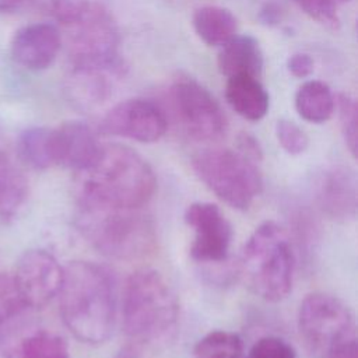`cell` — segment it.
Listing matches in <instances>:
<instances>
[{
  "mask_svg": "<svg viewBox=\"0 0 358 358\" xmlns=\"http://www.w3.org/2000/svg\"><path fill=\"white\" fill-rule=\"evenodd\" d=\"M192 165L201 182L236 210H248L262 192L257 162L238 150H204L193 158Z\"/></svg>",
  "mask_w": 358,
  "mask_h": 358,
  "instance_id": "cell-6",
  "label": "cell"
},
{
  "mask_svg": "<svg viewBox=\"0 0 358 358\" xmlns=\"http://www.w3.org/2000/svg\"><path fill=\"white\" fill-rule=\"evenodd\" d=\"M186 224L193 229L194 238L190 256L203 263H218L227 259L232 227L220 207L207 201L192 203L185 213Z\"/></svg>",
  "mask_w": 358,
  "mask_h": 358,
  "instance_id": "cell-13",
  "label": "cell"
},
{
  "mask_svg": "<svg viewBox=\"0 0 358 358\" xmlns=\"http://www.w3.org/2000/svg\"><path fill=\"white\" fill-rule=\"evenodd\" d=\"M11 278L25 308H42L57 296L63 267L49 252L32 249L18 259Z\"/></svg>",
  "mask_w": 358,
  "mask_h": 358,
  "instance_id": "cell-12",
  "label": "cell"
},
{
  "mask_svg": "<svg viewBox=\"0 0 358 358\" xmlns=\"http://www.w3.org/2000/svg\"><path fill=\"white\" fill-rule=\"evenodd\" d=\"M63 46V34L50 22H34L20 28L11 39L14 62L31 71L53 64Z\"/></svg>",
  "mask_w": 358,
  "mask_h": 358,
  "instance_id": "cell-14",
  "label": "cell"
},
{
  "mask_svg": "<svg viewBox=\"0 0 358 358\" xmlns=\"http://www.w3.org/2000/svg\"><path fill=\"white\" fill-rule=\"evenodd\" d=\"M56 165L76 172L85 169L96 157L101 143L92 127L80 120H69L53 127Z\"/></svg>",
  "mask_w": 358,
  "mask_h": 358,
  "instance_id": "cell-15",
  "label": "cell"
},
{
  "mask_svg": "<svg viewBox=\"0 0 358 358\" xmlns=\"http://www.w3.org/2000/svg\"><path fill=\"white\" fill-rule=\"evenodd\" d=\"M336 109L338 110L340 126L345 145L351 155L357 157L358 148V124H357V102L348 94H338L336 98Z\"/></svg>",
  "mask_w": 358,
  "mask_h": 358,
  "instance_id": "cell-25",
  "label": "cell"
},
{
  "mask_svg": "<svg viewBox=\"0 0 358 358\" xmlns=\"http://www.w3.org/2000/svg\"><path fill=\"white\" fill-rule=\"evenodd\" d=\"M288 71L296 78H306L315 70V62L308 53L296 52L287 59Z\"/></svg>",
  "mask_w": 358,
  "mask_h": 358,
  "instance_id": "cell-31",
  "label": "cell"
},
{
  "mask_svg": "<svg viewBox=\"0 0 358 358\" xmlns=\"http://www.w3.org/2000/svg\"><path fill=\"white\" fill-rule=\"evenodd\" d=\"M122 316L127 337L140 344H157L176 330L178 298L157 270L141 268L126 281Z\"/></svg>",
  "mask_w": 358,
  "mask_h": 358,
  "instance_id": "cell-3",
  "label": "cell"
},
{
  "mask_svg": "<svg viewBox=\"0 0 358 358\" xmlns=\"http://www.w3.org/2000/svg\"><path fill=\"white\" fill-rule=\"evenodd\" d=\"M298 329L308 351L316 358H327L357 341L351 310L338 298L324 292H313L301 302Z\"/></svg>",
  "mask_w": 358,
  "mask_h": 358,
  "instance_id": "cell-7",
  "label": "cell"
},
{
  "mask_svg": "<svg viewBox=\"0 0 358 358\" xmlns=\"http://www.w3.org/2000/svg\"><path fill=\"white\" fill-rule=\"evenodd\" d=\"M63 27L70 63H108L120 59L117 25L102 6L90 1Z\"/></svg>",
  "mask_w": 358,
  "mask_h": 358,
  "instance_id": "cell-8",
  "label": "cell"
},
{
  "mask_svg": "<svg viewBox=\"0 0 358 358\" xmlns=\"http://www.w3.org/2000/svg\"><path fill=\"white\" fill-rule=\"evenodd\" d=\"M171 1H178V3H186V1H194V0H171Z\"/></svg>",
  "mask_w": 358,
  "mask_h": 358,
  "instance_id": "cell-35",
  "label": "cell"
},
{
  "mask_svg": "<svg viewBox=\"0 0 358 358\" xmlns=\"http://www.w3.org/2000/svg\"><path fill=\"white\" fill-rule=\"evenodd\" d=\"M78 228L98 252L116 260L141 259L157 242L154 224L140 208L78 204Z\"/></svg>",
  "mask_w": 358,
  "mask_h": 358,
  "instance_id": "cell-4",
  "label": "cell"
},
{
  "mask_svg": "<svg viewBox=\"0 0 358 358\" xmlns=\"http://www.w3.org/2000/svg\"><path fill=\"white\" fill-rule=\"evenodd\" d=\"M241 274L246 287L262 299L278 302L291 292L294 253L282 227L266 221L253 231L242 252Z\"/></svg>",
  "mask_w": 358,
  "mask_h": 358,
  "instance_id": "cell-5",
  "label": "cell"
},
{
  "mask_svg": "<svg viewBox=\"0 0 358 358\" xmlns=\"http://www.w3.org/2000/svg\"><path fill=\"white\" fill-rule=\"evenodd\" d=\"M172 112L186 134L197 141H218L228 130L215 96L193 78H178L168 90Z\"/></svg>",
  "mask_w": 358,
  "mask_h": 358,
  "instance_id": "cell-9",
  "label": "cell"
},
{
  "mask_svg": "<svg viewBox=\"0 0 358 358\" xmlns=\"http://www.w3.org/2000/svg\"><path fill=\"white\" fill-rule=\"evenodd\" d=\"M28 0H0V11H15Z\"/></svg>",
  "mask_w": 358,
  "mask_h": 358,
  "instance_id": "cell-33",
  "label": "cell"
},
{
  "mask_svg": "<svg viewBox=\"0 0 358 358\" xmlns=\"http://www.w3.org/2000/svg\"><path fill=\"white\" fill-rule=\"evenodd\" d=\"M14 358H70V355L63 337L48 330H38L20 344Z\"/></svg>",
  "mask_w": 358,
  "mask_h": 358,
  "instance_id": "cell-24",
  "label": "cell"
},
{
  "mask_svg": "<svg viewBox=\"0 0 358 358\" xmlns=\"http://www.w3.org/2000/svg\"><path fill=\"white\" fill-rule=\"evenodd\" d=\"M275 137L282 150L291 155L305 152L309 145V137L305 130L288 119H280L275 123Z\"/></svg>",
  "mask_w": 358,
  "mask_h": 358,
  "instance_id": "cell-26",
  "label": "cell"
},
{
  "mask_svg": "<svg viewBox=\"0 0 358 358\" xmlns=\"http://www.w3.org/2000/svg\"><path fill=\"white\" fill-rule=\"evenodd\" d=\"M248 358H296V352L284 338L266 336L252 345Z\"/></svg>",
  "mask_w": 358,
  "mask_h": 358,
  "instance_id": "cell-29",
  "label": "cell"
},
{
  "mask_svg": "<svg viewBox=\"0 0 358 358\" xmlns=\"http://www.w3.org/2000/svg\"><path fill=\"white\" fill-rule=\"evenodd\" d=\"M192 25L206 45L218 48L231 41L238 31L235 15L228 8L215 4H203L196 8Z\"/></svg>",
  "mask_w": 358,
  "mask_h": 358,
  "instance_id": "cell-19",
  "label": "cell"
},
{
  "mask_svg": "<svg viewBox=\"0 0 358 358\" xmlns=\"http://www.w3.org/2000/svg\"><path fill=\"white\" fill-rule=\"evenodd\" d=\"M78 179V204L141 208L152 197L157 179L150 164L122 144H101L95 159Z\"/></svg>",
  "mask_w": 358,
  "mask_h": 358,
  "instance_id": "cell-1",
  "label": "cell"
},
{
  "mask_svg": "<svg viewBox=\"0 0 358 358\" xmlns=\"http://www.w3.org/2000/svg\"><path fill=\"white\" fill-rule=\"evenodd\" d=\"M35 6L43 11L45 14L50 15L52 18L57 20L59 22L64 24L78 15L90 0H31Z\"/></svg>",
  "mask_w": 358,
  "mask_h": 358,
  "instance_id": "cell-28",
  "label": "cell"
},
{
  "mask_svg": "<svg viewBox=\"0 0 358 358\" xmlns=\"http://www.w3.org/2000/svg\"><path fill=\"white\" fill-rule=\"evenodd\" d=\"M193 358H245L243 341L235 333L214 330L197 341Z\"/></svg>",
  "mask_w": 358,
  "mask_h": 358,
  "instance_id": "cell-23",
  "label": "cell"
},
{
  "mask_svg": "<svg viewBox=\"0 0 358 358\" xmlns=\"http://www.w3.org/2000/svg\"><path fill=\"white\" fill-rule=\"evenodd\" d=\"M225 99L229 108L241 117L257 122L270 108V95L259 77L236 74L227 78Z\"/></svg>",
  "mask_w": 358,
  "mask_h": 358,
  "instance_id": "cell-17",
  "label": "cell"
},
{
  "mask_svg": "<svg viewBox=\"0 0 358 358\" xmlns=\"http://www.w3.org/2000/svg\"><path fill=\"white\" fill-rule=\"evenodd\" d=\"M348 1L350 0H296L305 14L326 27L338 25L340 10Z\"/></svg>",
  "mask_w": 358,
  "mask_h": 358,
  "instance_id": "cell-27",
  "label": "cell"
},
{
  "mask_svg": "<svg viewBox=\"0 0 358 358\" xmlns=\"http://www.w3.org/2000/svg\"><path fill=\"white\" fill-rule=\"evenodd\" d=\"M57 296L63 323L77 340L101 344L110 337L116 298L113 281L103 267L84 260L69 263L63 267Z\"/></svg>",
  "mask_w": 358,
  "mask_h": 358,
  "instance_id": "cell-2",
  "label": "cell"
},
{
  "mask_svg": "<svg viewBox=\"0 0 358 358\" xmlns=\"http://www.w3.org/2000/svg\"><path fill=\"white\" fill-rule=\"evenodd\" d=\"M103 133L138 143H155L168 129L165 110L154 101L130 98L116 103L102 119Z\"/></svg>",
  "mask_w": 358,
  "mask_h": 358,
  "instance_id": "cell-11",
  "label": "cell"
},
{
  "mask_svg": "<svg viewBox=\"0 0 358 358\" xmlns=\"http://www.w3.org/2000/svg\"><path fill=\"white\" fill-rule=\"evenodd\" d=\"M25 309L21 302L13 278L0 271V324Z\"/></svg>",
  "mask_w": 358,
  "mask_h": 358,
  "instance_id": "cell-30",
  "label": "cell"
},
{
  "mask_svg": "<svg viewBox=\"0 0 358 358\" xmlns=\"http://www.w3.org/2000/svg\"><path fill=\"white\" fill-rule=\"evenodd\" d=\"M116 358H140V357L136 354L134 350H131V348H124V350H122V351L116 355Z\"/></svg>",
  "mask_w": 358,
  "mask_h": 358,
  "instance_id": "cell-34",
  "label": "cell"
},
{
  "mask_svg": "<svg viewBox=\"0 0 358 358\" xmlns=\"http://www.w3.org/2000/svg\"><path fill=\"white\" fill-rule=\"evenodd\" d=\"M27 192L25 176L0 145V215H13L24 203Z\"/></svg>",
  "mask_w": 358,
  "mask_h": 358,
  "instance_id": "cell-22",
  "label": "cell"
},
{
  "mask_svg": "<svg viewBox=\"0 0 358 358\" xmlns=\"http://www.w3.org/2000/svg\"><path fill=\"white\" fill-rule=\"evenodd\" d=\"M238 151H241L242 154H245L246 157H249L250 159L259 162L262 159V148L257 143V140L248 134V133H243L238 137V147H236Z\"/></svg>",
  "mask_w": 358,
  "mask_h": 358,
  "instance_id": "cell-32",
  "label": "cell"
},
{
  "mask_svg": "<svg viewBox=\"0 0 358 358\" xmlns=\"http://www.w3.org/2000/svg\"><path fill=\"white\" fill-rule=\"evenodd\" d=\"M126 76L123 59L108 63H70L64 95L80 110H94L106 103Z\"/></svg>",
  "mask_w": 358,
  "mask_h": 358,
  "instance_id": "cell-10",
  "label": "cell"
},
{
  "mask_svg": "<svg viewBox=\"0 0 358 358\" xmlns=\"http://www.w3.org/2000/svg\"><path fill=\"white\" fill-rule=\"evenodd\" d=\"M355 173L341 165L326 169L316 185V199L320 208L331 218H352L357 211Z\"/></svg>",
  "mask_w": 358,
  "mask_h": 358,
  "instance_id": "cell-16",
  "label": "cell"
},
{
  "mask_svg": "<svg viewBox=\"0 0 358 358\" xmlns=\"http://www.w3.org/2000/svg\"><path fill=\"white\" fill-rule=\"evenodd\" d=\"M218 70L227 78L236 74H249L260 77L264 66V57L260 43L252 35H235L221 46Z\"/></svg>",
  "mask_w": 358,
  "mask_h": 358,
  "instance_id": "cell-18",
  "label": "cell"
},
{
  "mask_svg": "<svg viewBox=\"0 0 358 358\" xmlns=\"http://www.w3.org/2000/svg\"><path fill=\"white\" fill-rule=\"evenodd\" d=\"M294 105L303 120L319 124L331 117L336 109V96L326 83L308 80L296 90Z\"/></svg>",
  "mask_w": 358,
  "mask_h": 358,
  "instance_id": "cell-20",
  "label": "cell"
},
{
  "mask_svg": "<svg viewBox=\"0 0 358 358\" xmlns=\"http://www.w3.org/2000/svg\"><path fill=\"white\" fill-rule=\"evenodd\" d=\"M20 159L34 169H48L56 165L55 137L52 127H29L17 140Z\"/></svg>",
  "mask_w": 358,
  "mask_h": 358,
  "instance_id": "cell-21",
  "label": "cell"
}]
</instances>
